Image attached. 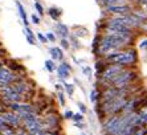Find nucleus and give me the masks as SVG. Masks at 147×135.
<instances>
[{
	"label": "nucleus",
	"instance_id": "f257e3e1",
	"mask_svg": "<svg viewBox=\"0 0 147 135\" xmlns=\"http://www.w3.org/2000/svg\"><path fill=\"white\" fill-rule=\"evenodd\" d=\"M126 40H127V37H123L121 34H117V33L107 34L106 37L102 40V43H101V51L110 52V51H113V49H117V48L121 47Z\"/></svg>",
	"mask_w": 147,
	"mask_h": 135
},
{
	"label": "nucleus",
	"instance_id": "f03ea898",
	"mask_svg": "<svg viewBox=\"0 0 147 135\" xmlns=\"http://www.w3.org/2000/svg\"><path fill=\"white\" fill-rule=\"evenodd\" d=\"M107 60L110 62H114V64H131L135 61V54L134 52H125V53H114L111 56L107 57Z\"/></svg>",
	"mask_w": 147,
	"mask_h": 135
},
{
	"label": "nucleus",
	"instance_id": "7ed1b4c3",
	"mask_svg": "<svg viewBox=\"0 0 147 135\" xmlns=\"http://www.w3.org/2000/svg\"><path fill=\"white\" fill-rule=\"evenodd\" d=\"M16 81H20V80L17 78V76L13 72H11L8 68H1L0 69V85H1V88L13 84Z\"/></svg>",
	"mask_w": 147,
	"mask_h": 135
},
{
	"label": "nucleus",
	"instance_id": "20e7f679",
	"mask_svg": "<svg viewBox=\"0 0 147 135\" xmlns=\"http://www.w3.org/2000/svg\"><path fill=\"white\" fill-rule=\"evenodd\" d=\"M125 105H126V101L122 99L121 97H118V98H115V99H113V101L106 102V105H105V111L106 113H115V111H118V110H121L122 107H125Z\"/></svg>",
	"mask_w": 147,
	"mask_h": 135
},
{
	"label": "nucleus",
	"instance_id": "39448f33",
	"mask_svg": "<svg viewBox=\"0 0 147 135\" xmlns=\"http://www.w3.org/2000/svg\"><path fill=\"white\" fill-rule=\"evenodd\" d=\"M133 76L134 74L130 73V72H121L113 80V82L118 86V88H123V85H126L127 82L130 81L131 78H133Z\"/></svg>",
	"mask_w": 147,
	"mask_h": 135
},
{
	"label": "nucleus",
	"instance_id": "423d86ee",
	"mask_svg": "<svg viewBox=\"0 0 147 135\" xmlns=\"http://www.w3.org/2000/svg\"><path fill=\"white\" fill-rule=\"evenodd\" d=\"M1 117H3V119L5 121V123H7L8 126H11V127H17V126L20 125V118H19V115L15 114V113H4V114H1Z\"/></svg>",
	"mask_w": 147,
	"mask_h": 135
},
{
	"label": "nucleus",
	"instance_id": "0eeeda50",
	"mask_svg": "<svg viewBox=\"0 0 147 135\" xmlns=\"http://www.w3.org/2000/svg\"><path fill=\"white\" fill-rule=\"evenodd\" d=\"M11 88L13 89V91H16L17 94H20L21 97L28 93V86H27V84L23 81H16V82H13V84H11Z\"/></svg>",
	"mask_w": 147,
	"mask_h": 135
},
{
	"label": "nucleus",
	"instance_id": "6e6552de",
	"mask_svg": "<svg viewBox=\"0 0 147 135\" xmlns=\"http://www.w3.org/2000/svg\"><path fill=\"white\" fill-rule=\"evenodd\" d=\"M121 72H122V68H121L119 65L111 66V68H109V69L105 72V78H106V80H111V81H113L114 78L119 74Z\"/></svg>",
	"mask_w": 147,
	"mask_h": 135
},
{
	"label": "nucleus",
	"instance_id": "1a4fd4ad",
	"mask_svg": "<svg viewBox=\"0 0 147 135\" xmlns=\"http://www.w3.org/2000/svg\"><path fill=\"white\" fill-rule=\"evenodd\" d=\"M57 72H58V77L68 78L69 73H70V66H69L68 64H62V65H60V68L57 69Z\"/></svg>",
	"mask_w": 147,
	"mask_h": 135
},
{
	"label": "nucleus",
	"instance_id": "9d476101",
	"mask_svg": "<svg viewBox=\"0 0 147 135\" xmlns=\"http://www.w3.org/2000/svg\"><path fill=\"white\" fill-rule=\"evenodd\" d=\"M127 11H130V8L126 7V5H121V7H114V5H110L107 7V12H111V14H125Z\"/></svg>",
	"mask_w": 147,
	"mask_h": 135
},
{
	"label": "nucleus",
	"instance_id": "9b49d317",
	"mask_svg": "<svg viewBox=\"0 0 147 135\" xmlns=\"http://www.w3.org/2000/svg\"><path fill=\"white\" fill-rule=\"evenodd\" d=\"M16 5H17V9H19V14H20V17L23 19V23H24V25L25 27H28V19H27V14H25V9H24V7L21 5V3L20 1H16Z\"/></svg>",
	"mask_w": 147,
	"mask_h": 135
},
{
	"label": "nucleus",
	"instance_id": "f8f14e48",
	"mask_svg": "<svg viewBox=\"0 0 147 135\" xmlns=\"http://www.w3.org/2000/svg\"><path fill=\"white\" fill-rule=\"evenodd\" d=\"M49 52H51L52 58H53V60H62V57H64L62 51L60 49V48H52Z\"/></svg>",
	"mask_w": 147,
	"mask_h": 135
},
{
	"label": "nucleus",
	"instance_id": "ddd939ff",
	"mask_svg": "<svg viewBox=\"0 0 147 135\" xmlns=\"http://www.w3.org/2000/svg\"><path fill=\"white\" fill-rule=\"evenodd\" d=\"M8 69H9L11 72H20V70H24V68L21 66L20 64H17V62H15V61H8Z\"/></svg>",
	"mask_w": 147,
	"mask_h": 135
},
{
	"label": "nucleus",
	"instance_id": "4468645a",
	"mask_svg": "<svg viewBox=\"0 0 147 135\" xmlns=\"http://www.w3.org/2000/svg\"><path fill=\"white\" fill-rule=\"evenodd\" d=\"M24 33H25V37H27L28 43H29L31 45H34V36H33V32H32V30L29 29L28 27H25Z\"/></svg>",
	"mask_w": 147,
	"mask_h": 135
},
{
	"label": "nucleus",
	"instance_id": "2eb2a0df",
	"mask_svg": "<svg viewBox=\"0 0 147 135\" xmlns=\"http://www.w3.org/2000/svg\"><path fill=\"white\" fill-rule=\"evenodd\" d=\"M57 29H58V33L61 34L64 38L68 36L69 30H68V27H66V25H64V24H57Z\"/></svg>",
	"mask_w": 147,
	"mask_h": 135
},
{
	"label": "nucleus",
	"instance_id": "dca6fc26",
	"mask_svg": "<svg viewBox=\"0 0 147 135\" xmlns=\"http://www.w3.org/2000/svg\"><path fill=\"white\" fill-rule=\"evenodd\" d=\"M61 15V11L57 9V8H49V16L53 19V20H57Z\"/></svg>",
	"mask_w": 147,
	"mask_h": 135
},
{
	"label": "nucleus",
	"instance_id": "f3484780",
	"mask_svg": "<svg viewBox=\"0 0 147 135\" xmlns=\"http://www.w3.org/2000/svg\"><path fill=\"white\" fill-rule=\"evenodd\" d=\"M45 68H47L49 72H53L56 69L55 62H53V61H51V60H47V61H45Z\"/></svg>",
	"mask_w": 147,
	"mask_h": 135
},
{
	"label": "nucleus",
	"instance_id": "a211bd4d",
	"mask_svg": "<svg viewBox=\"0 0 147 135\" xmlns=\"http://www.w3.org/2000/svg\"><path fill=\"white\" fill-rule=\"evenodd\" d=\"M34 8L37 9V12L40 15H44V8H42V5H41L38 1H36V3H34Z\"/></svg>",
	"mask_w": 147,
	"mask_h": 135
},
{
	"label": "nucleus",
	"instance_id": "6ab92c4d",
	"mask_svg": "<svg viewBox=\"0 0 147 135\" xmlns=\"http://www.w3.org/2000/svg\"><path fill=\"white\" fill-rule=\"evenodd\" d=\"M65 89H66V91H68V94L69 95H72L73 94V85H70V84H65Z\"/></svg>",
	"mask_w": 147,
	"mask_h": 135
},
{
	"label": "nucleus",
	"instance_id": "aec40b11",
	"mask_svg": "<svg viewBox=\"0 0 147 135\" xmlns=\"http://www.w3.org/2000/svg\"><path fill=\"white\" fill-rule=\"evenodd\" d=\"M45 37H47V40L52 41V43H53V41H56V36H55V34H53V33H52V32H48Z\"/></svg>",
	"mask_w": 147,
	"mask_h": 135
},
{
	"label": "nucleus",
	"instance_id": "412c9836",
	"mask_svg": "<svg viewBox=\"0 0 147 135\" xmlns=\"http://www.w3.org/2000/svg\"><path fill=\"white\" fill-rule=\"evenodd\" d=\"M37 38L41 41V43H42V44H45V43L48 41V40H47V37H45V36H44V34H42V33H40V32H38V33H37Z\"/></svg>",
	"mask_w": 147,
	"mask_h": 135
},
{
	"label": "nucleus",
	"instance_id": "4be33fe9",
	"mask_svg": "<svg viewBox=\"0 0 147 135\" xmlns=\"http://www.w3.org/2000/svg\"><path fill=\"white\" fill-rule=\"evenodd\" d=\"M72 119H74L76 122H77V121H78V122H81L82 119H84V117H82L81 114H73V118H72Z\"/></svg>",
	"mask_w": 147,
	"mask_h": 135
},
{
	"label": "nucleus",
	"instance_id": "5701e85b",
	"mask_svg": "<svg viewBox=\"0 0 147 135\" xmlns=\"http://www.w3.org/2000/svg\"><path fill=\"white\" fill-rule=\"evenodd\" d=\"M61 45H62V48H66V49H68V48H69L68 40H66V38H62V40H61Z\"/></svg>",
	"mask_w": 147,
	"mask_h": 135
},
{
	"label": "nucleus",
	"instance_id": "b1692460",
	"mask_svg": "<svg viewBox=\"0 0 147 135\" xmlns=\"http://www.w3.org/2000/svg\"><path fill=\"white\" fill-rule=\"evenodd\" d=\"M58 99L61 102V105H65V98H64V94H62V93H58Z\"/></svg>",
	"mask_w": 147,
	"mask_h": 135
},
{
	"label": "nucleus",
	"instance_id": "393cba45",
	"mask_svg": "<svg viewBox=\"0 0 147 135\" xmlns=\"http://www.w3.org/2000/svg\"><path fill=\"white\" fill-rule=\"evenodd\" d=\"M32 21H33V24H40V19L36 15H32Z\"/></svg>",
	"mask_w": 147,
	"mask_h": 135
},
{
	"label": "nucleus",
	"instance_id": "a878e982",
	"mask_svg": "<svg viewBox=\"0 0 147 135\" xmlns=\"http://www.w3.org/2000/svg\"><path fill=\"white\" fill-rule=\"evenodd\" d=\"M65 118H68V119L73 118V113H72V111H66V113H65Z\"/></svg>",
	"mask_w": 147,
	"mask_h": 135
},
{
	"label": "nucleus",
	"instance_id": "bb28decb",
	"mask_svg": "<svg viewBox=\"0 0 147 135\" xmlns=\"http://www.w3.org/2000/svg\"><path fill=\"white\" fill-rule=\"evenodd\" d=\"M102 1H103L105 4H113V3H115L117 0H102Z\"/></svg>",
	"mask_w": 147,
	"mask_h": 135
},
{
	"label": "nucleus",
	"instance_id": "cd10ccee",
	"mask_svg": "<svg viewBox=\"0 0 147 135\" xmlns=\"http://www.w3.org/2000/svg\"><path fill=\"white\" fill-rule=\"evenodd\" d=\"M139 47H140V48H146V47H147V40L142 41V43L139 44Z\"/></svg>",
	"mask_w": 147,
	"mask_h": 135
},
{
	"label": "nucleus",
	"instance_id": "c85d7f7f",
	"mask_svg": "<svg viewBox=\"0 0 147 135\" xmlns=\"http://www.w3.org/2000/svg\"><path fill=\"white\" fill-rule=\"evenodd\" d=\"M84 72H85V74L90 76V69H89V68H88V69H86V68H85V69H84Z\"/></svg>",
	"mask_w": 147,
	"mask_h": 135
},
{
	"label": "nucleus",
	"instance_id": "c756f323",
	"mask_svg": "<svg viewBox=\"0 0 147 135\" xmlns=\"http://www.w3.org/2000/svg\"><path fill=\"white\" fill-rule=\"evenodd\" d=\"M78 106H80V109H81L82 111H85V110H86V107H85L84 105H82V103H78Z\"/></svg>",
	"mask_w": 147,
	"mask_h": 135
},
{
	"label": "nucleus",
	"instance_id": "7c9ffc66",
	"mask_svg": "<svg viewBox=\"0 0 147 135\" xmlns=\"http://www.w3.org/2000/svg\"><path fill=\"white\" fill-rule=\"evenodd\" d=\"M96 94H97L96 91H93V93H92V101H94V99H96Z\"/></svg>",
	"mask_w": 147,
	"mask_h": 135
},
{
	"label": "nucleus",
	"instance_id": "2f4dec72",
	"mask_svg": "<svg viewBox=\"0 0 147 135\" xmlns=\"http://www.w3.org/2000/svg\"><path fill=\"white\" fill-rule=\"evenodd\" d=\"M140 4H147V0H138Z\"/></svg>",
	"mask_w": 147,
	"mask_h": 135
},
{
	"label": "nucleus",
	"instance_id": "473e14b6",
	"mask_svg": "<svg viewBox=\"0 0 147 135\" xmlns=\"http://www.w3.org/2000/svg\"><path fill=\"white\" fill-rule=\"evenodd\" d=\"M3 65H4V62L1 60H0V69H1V68H3Z\"/></svg>",
	"mask_w": 147,
	"mask_h": 135
},
{
	"label": "nucleus",
	"instance_id": "72a5a7b5",
	"mask_svg": "<svg viewBox=\"0 0 147 135\" xmlns=\"http://www.w3.org/2000/svg\"><path fill=\"white\" fill-rule=\"evenodd\" d=\"M0 88H1V85H0Z\"/></svg>",
	"mask_w": 147,
	"mask_h": 135
}]
</instances>
